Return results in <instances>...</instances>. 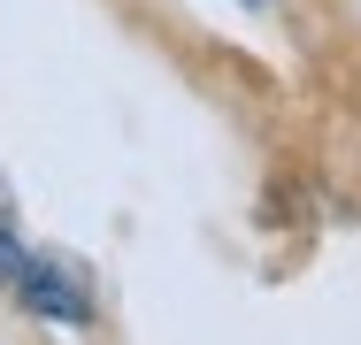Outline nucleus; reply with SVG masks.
Segmentation results:
<instances>
[{
    "instance_id": "obj_3",
    "label": "nucleus",
    "mask_w": 361,
    "mask_h": 345,
    "mask_svg": "<svg viewBox=\"0 0 361 345\" xmlns=\"http://www.w3.org/2000/svg\"><path fill=\"white\" fill-rule=\"evenodd\" d=\"M246 8H269V0H246Z\"/></svg>"
},
{
    "instance_id": "obj_2",
    "label": "nucleus",
    "mask_w": 361,
    "mask_h": 345,
    "mask_svg": "<svg viewBox=\"0 0 361 345\" xmlns=\"http://www.w3.org/2000/svg\"><path fill=\"white\" fill-rule=\"evenodd\" d=\"M0 238H16V192H8V177H0Z\"/></svg>"
},
{
    "instance_id": "obj_1",
    "label": "nucleus",
    "mask_w": 361,
    "mask_h": 345,
    "mask_svg": "<svg viewBox=\"0 0 361 345\" xmlns=\"http://www.w3.org/2000/svg\"><path fill=\"white\" fill-rule=\"evenodd\" d=\"M0 276H8V291H16L39 322H70V330L92 322V284H85V269H77L70 253H23V246H16Z\"/></svg>"
}]
</instances>
